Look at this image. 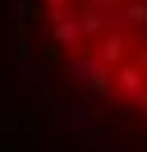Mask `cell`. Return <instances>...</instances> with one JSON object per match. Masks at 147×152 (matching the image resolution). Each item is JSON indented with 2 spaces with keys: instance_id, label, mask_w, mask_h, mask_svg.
<instances>
[{
  "instance_id": "6da1fadb",
  "label": "cell",
  "mask_w": 147,
  "mask_h": 152,
  "mask_svg": "<svg viewBox=\"0 0 147 152\" xmlns=\"http://www.w3.org/2000/svg\"><path fill=\"white\" fill-rule=\"evenodd\" d=\"M64 69H69V78H74V83L83 88V92H92V97H97L101 88H110V69L101 65L97 56H87V51L69 56V65H64Z\"/></svg>"
},
{
  "instance_id": "7a4b0ae2",
  "label": "cell",
  "mask_w": 147,
  "mask_h": 152,
  "mask_svg": "<svg viewBox=\"0 0 147 152\" xmlns=\"http://www.w3.org/2000/svg\"><path fill=\"white\" fill-rule=\"evenodd\" d=\"M55 129L74 134V138H87L92 129H97V115H92V106H55Z\"/></svg>"
},
{
  "instance_id": "3957f363",
  "label": "cell",
  "mask_w": 147,
  "mask_h": 152,
  "mask_svg": "<svg viewBox=\"0 0 147 152\" xmlns=\"http://www.w3.org/2000/svg\"><path fill=\"white\" fill-rule=\"evenodd\" d=\"M51 42H55V51H64V56H78V51H83L78 19H74V14H60V19L51 23Z\"/></svg>"
},
{
  "instance_id": "277c9868",
  "label": "cell",
  "mask_w": 147,
  "mask_h": 152,
  "mask_svg": "<svg viewBox=\"0 0 147 152\" xmlns=\"http://www.w3.org/2000/svg\"><path fill=\"white\" fill-rule=\"evenodd\" d=\"M46 74V60H32V56H18L14 60V92H28V88H37Z\"/></svg>"
}]
</instances>
